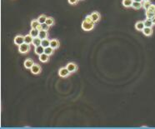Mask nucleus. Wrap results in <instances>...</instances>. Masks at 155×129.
I'll return each instance as SVG.
<instances>
[{
  "label": "nucleus",
  "mask_w": 155,
  "mask_h": 129,
  "mask_svg": "<svg viewBox=\"0 0 155 129\" xmlns=\"http://www.w3.org/2000/svg\"><path fill=\"white\" fill-rule=\"evenodd\" d=\"M95 22H87L86 20H83L82 22V29L86 32H89L91 30H93V28H94Z\"/></svg>",
  "instance_id": "nucleus-1"
},
{
  "label": "nucleus",
  "mask_w": 155,
  "mask_h": 129,
  "mask_svg": "<svg viewBox=\"0 0 155 129\" xmlns=\"http://www.w3.org/2000/svg\"><path fill=\"white\" fill-rule=\"evenodd\" d=\"M30 50H31L30 44H28V43H24L23 44L19 46V53L22 54H27L28 53H29Z\"/></svg>",
  "instance_id": "nucleus-2"
},
{
  "label": "nucleus",
  "mask_w": 155,
  "mask_h": 129,
  "mask_svg": "<svg viewBox=\"0 0 155 129\" xmlns=\"http://www.w3.org/2000/svg\"><path fill=\"white\" fill-rule=\"evenodd\" d=\"M70 74H71V72L68 71V69L66 67H61V68H59L58 70V76L60 77V78H68Z\"/></svg>",
  "instance_id": "nucleus-3"
},
{
  "label": "nucleus",
  "mask_w": 155,
  "mask_h": 129,
  "mask_svg": "<svg viewBox=\"0 0 155 129\" xmlns=\"http://www.w3.org/2000/svg\"><path fill=\"white\" fill-rule=\"evenodd\" d=\"M66 67L68 69V71H69L71 73H74V72H76L78 71V65L76 64L75 63H68L67 65H66Z\"/></svg>",
  "instance_id": "nucleus-4"
},
{
  "label": "nucleus",
  "mask_w": 155,
  "mask_h": 129,
  "mask_svg": "<svg viewBox=\"0 0 155 129\" xmlns=\"http://www.w3.org/2000/svg\"><path fill=\"white\" fill-rule=\"evenodd\" d=\"M30 71L33 74H35V75H38L41 72H42V67H40L39 64L38 63H34L33 66L30 68Z\"/></svg>",
  "instance_id": "nucleus-5"
},
{
  "label": "nucleus",
  "mask_w": 155,
  "mask_h": 129,
  "mask_svg": "<svg viewBox=\"0 0 155 129\" xmlns=\"http://www.w3.org/2000/svg\"><path fill=\"white\" fill-rule=\"evenodd\" d=\"M24 43V36L23 35H17L14 38V44L17 46L23 44Z\"/></svg>",
  "instance_id": "nucleus-6"
},
{
  "label": "nucleus",
  "mask_w": 155,
  "mask_h": 129,
  "mask_svg": "<svg viewBox=\"0 0 155 129\" xmlns=\"http://www.w3.org/2000/svg\"><path fill=\"white\" fill-rule=\"evenodd\" d=\"M90 15H91V17H92L93 22H95V23H96V22L100 21V19H101V15H100V13L99 12L95 11V12H93Z\"/></svg>",
  "instance_id": "nucleus-7"
},
{
  "label": "nucleus",
  "mask_w": 155,
  "mask_h": 129,
  "mask_svg": "<svg viewBox=\"0 0 155 129\" xmlns=\"http://www.w3.org/2000/svg\"><path fill=\"white\" fill-rule=\"evenodd\" d=\"M59 46H60V43H59L58 39H56V38H53V39L50 40V47H52L53 49H58Z\"/></svg>",
  "instance_id": "nucleus-8"
},
{
  "label": "nucleus",
  "mask_w": 155,
  "mask_h": 129,
  "mask_svg": "<svg viewBox=\"0 0 155 129\" xmlns=\"http://www.w3.org/2000/svg\"><path fill=\"white\" fill-rule=\"evenodd\" d=\"M24 67H25V68L30 69L31 67L33 66L34 62H33V59H31V58H27V59L24 61Z\"/></svg>",
  "instance_id": "nucleus-9"
},
{
  "label": "nucleus",
  "mask_w": 155,
  "mask_h": 129,
  "mask_svg": "<svg viewBox=\"0 0 155 129\" xmlns=\"http://www.w3.org/2000/svg\"><path fill=\"white\" fill-rule=\"evenodd\" d=\"M142 32L146 37H151V36L153 35V33H154L152 28H149V27H145Z\"/></svg>",
  "instance_id": "nucleus-10"
},
{
  "label": "nucleus",
  "mask_w": 155,
  "mask_h": 129,
  "mask_svg": "<svg viewBox=\"0 0 155 129\" xmlns=\"http://www.w3.org/2000/svg\"><path fill=\"white\" fill-rule=\"evenodd\" d=\"M144 28H145V25H144V22H143V21H138L135 23V29L136 30L142 32Z\"/></svg>",
  "instance_id": "nucleus-11"
},
{
  "label": "nucleus",
  "mask_w": 155,
  "mask_h": 129,
  "mask_svg": "<svg viewBox=\"0 0 155 129\" xmlns=\"http://www.w3.org/2000/svg\"><path fill=\"white\" fill-rule=\"evenodd\" d=\"M49 55H48L45 53H44L43 54H41L39 55V61L41 63H46L49 61Z\"/></svg>",
  "instance_id": "nucleus-12"
},
{
  "label": "nucleus",
  "mask_w": 155,
  "mask_h": 129,
  "mask_svg": "<svg viewBox=\"0 0 155 129\" xmlns=\"http://www.w3.org/2000/svg\"><path fill=\"white\" fill-rule=\"evenodd\" d=\"M44 50H45V47H43L42 45H40V46L35 47V48H34V53H35V54L39 56L44 53Z\"/></svg>",
  "instance_id": "nucleus-13"
},
{
  "label": "nucleus",
  "mask_w": 155,
  "mask_h": 129,
  "mask_svg": "<svg viewBox=\"0 0 155 129\" xmlns=\"http://www.w3.org/2000/svg\"><path fill=\"white\" fill-rule=\"evenodd\" d=\"M133 3V0H123L122 1L123 6L126 8H130V7H132Z\"/></svg>",
  "instance_id": "nucleus-14"
},
{
  "label": "nucleus",
  "mask_w": 155,
  "mask_h": 129,
  "mask_svg": "<svg viewBox=\"0 0 155 129\" xmlns=\"http://www.w3.org/2000/svg\"><path fill=\"white\" fill-rule=\"evenodd\" d=\"M142 7H143L142 2H136V1H133V4H132V8H133V9H136V10L140 9V8H142Z\"/></svg>",
  "instance_id": "nucleus-15"
},
{
  "label": "nucleus",
  "mask_w": 155,
  "mask_h": 129,
  "mask_svg": "<svg viewBox=\"0 0 155 129\" xmlns=\"http://www.w3.org/2000/svg\"><path fill=\"white\" fill-rule=\"evenodd\" d=\"M41 43H42V39H41L39 37L33 38V43H32V44H33L34 47L40 46Z\"/></svg>",
  "instance_id": "nucleus-16"
},
{
  "label": "nucleus",
  "mask_w": 155,
  "mask_h": 129,
  "mask_svg": "<svg viewBox=\"0 0 155 129\" xmlns=\"http://www.w3.org/2000/svg\"><path fill=\"white\" fill-rule=\"evenodd\" d=\"M40 24L41 23L38 22V19H33V20H32V22H31V28L34 29H38V27L40 26Z\"/></svg>",
  "instance_id": "nucleus-17"
},
{
  "label": "nucleus",
  "mask_w": 155,
  "mask_h": 129,
  "mask_svg": "<svg viewBox=\"0 0 155 129\" xmlns=\"http://www.w3.org/2000/svg\"><path fill=\"white\" fill-rule=\"evenodd\" d=\"M38 37H39L42 40L45 39V38H48V37H49V33H48V31H45V30L39 31V34H38Z\"/></svg>",
  "instance_id": "nucleus-18"
},
{
  "label": "nucleus",
  "mask_w": 155,
  "mask_h": 129,
  "mask_svg": "<svg viewBox=\"0 0 155 129\" xmlns=\"http://www.w3.org/2000/svg\"><path fill=\"white\" fill-rule=\"evenodd\" d=\"M33 40V38L32 37L30 34H27V35L24 36V43H26L32 44Z\"/></svg>",
  "instance_id": "nucleus-19"
},
{
  "label": "nucleus",
  "mask_w": 155,
  "mask_h": 129,
  "mask_svg": "<svg viewBox=\"0 0 155 129\" xmlns=\"http://www.w3.org/2000/svg\"><path fill=\"white\" fill-rule=\"evenodd\" d=\"M29 34H30L33 38H37V37H38V34H39V30H38V29L32 28L31 31L29 32Z\"/></svg>",
  "instance_id": "nucleus-20"
},
{
  "label": "nucleus",
  "mask_w": 155,
  "mask_h": 129,
  "mask_svg": "<svg viewBox=\"0 0 155 129\" xmlns=\"http://www.w3.org/2000/svg\"><path fill=\"white\" fill-rule=\"evenodd\" d=\"M54 51H55V49H53L52 47H45V50H44V53L48 54V55H49V56H51V55H53V53H54Z\"/></svg>",
  "instance_id": "nucleus-21"
},
{
  "label": "nucleus",
  "mask_w": 155,
  "mask_h": 129,
  "mask_svg": "<svg viewBox=\"0 0 155 129\" xmlns=\"http://www.w3.org/2000/svg\"><path fill=\"white\" fill-rule=\"evenodd\" d=\"M50 28L49 25H48L46 22H44V23H41L40 26L38 27V30L41 31V30H45V31H49V29Z\"/></svg>",
  "instance_id": "nucleus-22"
},
{
  "label": "nucleus",
  "mask_w": 155,
  "mask_h": 129,
  "mask_svg": "<svg viewBox=\"0 0 155 129\" xmlns=\"http://www.w3.org/2000/svg\"><path fill=\"white\" fill-rule=\"evenodd\" d=\"M44 47H48L50 46V39L49 38H45V39L42 40V43H41Z\"/></svg>",
  "instance_id": "nucleus-23"
},
{
  "label": "nucleus",
  "mask_w": 155,
  "mask_h": 129,
  "mask_svg": "<svg viewBox=\"0 0 155 129\" xmlns=\"http://www.w3.org/2000/svg\"><path fill=\"white\" fill-rule=\"evenodd\" d=\"M143 22H144L145 27H149V28H152V27L154 26V23H153L152 19H146L144 21H143Z\"/></svg>",
  "instance_id": "nucleus-24"
},
{
  "label": "nucleus",
  "mask_w": 155,
  "mask_h": 129,
  "mask_svg": "<svg viewBox=\"0 0 155 129\" xmlns=\"http://www.w3.org/2000/svg\"><path fill=\"white\" fill-rule=\"evenodd\" d=\"M48 19V17L45 14H42L40 15L39 17L38 18V22H40V23H44V22H46V20Z\"/></svg>",
  "instance_id": "nucleus-25"
},
{
  "label": "nucleus",
  "mask_w": 155,
  "mask_h": 129,
  "mask_svg": "<svg viewBox=\"0 0 155 129\" xmlns=\"http://www.w3.org/2000/svg\"><path fill=\"white\" fill-rule=\"evenodd\" d=\"M46 23L48 24V25H49L50 27L54 25V23H55V21H54L53 18L52 17H48V19L46 20Z\"/></svg>",
  "instance_id": "nucleus-26"
},
{
  "label": "nucleus",
  "mask_w": 155,
  "mask_h": 129,
  "mask_svg": "<svg viewBox=\"0 0 155 129\" xmlns=\"http://www.w3.org/2000/svg\"><path fill=\"white\" fill-rule=\"evenodd\" d=\"M151 3H150V1H143V8H144V9L147 11L148 10V8H149V6L151 5Z\"/></svg>",
  "instance_id": "nucleus-27"
},
{
  "label": "nucleus",
  "mask_w": 155,
  "mask_h": 129,
  "mask_svg": "<svg viewBox=\"0 0 155 129\" xmlns=\"http://www.w3.org/2000/svg\"><path fill=\"white\" fill-rule=\"evenodd\" d=\"M147 12L154 13V12H155V4H151V5L149 6V8H148Z\"/></svg>",
  "instance_id": "nucleus-28"
},
{
  "label": "nucleus",
  "mask_w": 155,
  "mask_h": 129,
  "mask_svg": "<svg viewBox=\"0 0 155 129\" xmlns=\"http://www.w3.org/2000/svg\"><path fill=\"white\" fill-rule=\"evenodd\" d=\"M146 17H147V19H152L154 17V13H150V12H147V11H146Z\"/></svg>",
  "instance_id": "nucleus-29"
},
{
  "label": "nucleus",
  "mask_w": 155,
  "mask_h": 129,
  "mask_svg": "<svg viewBox=\"0 0 155 129\" xmlns=\"http://www.w3.org/2000/svg\"><path fill=\"white\" fill-rule=\"evenodd\" d=\"M78 1L79 0H68V3L71 4V5H76L78 3Z\"/></svg>",
  "instance_id": "nucleus-30"
},
{
  "label": "nucleus",
  "mask_w": 155,
  "mask_h": 129,
  "mask_svg": "<svg viewBox=\"0 0 155 129\" xmlns=\"http://www.w3.org/2000/svg\"><path fill=\"white\" fill-rule=\"evenodd\" d=\"M84 20H86L87 22H93V19H92V17H91V15H87L85 17V19H84Z\"/></svg>",
  "instance_id": "nucleus-31"
},
{
  "label": "nucleus",
  "mask_w": 155,
  "mask_h": 129,
  "mask_svg": "<svg viewBox=\"0 0 155 129\" xmlns=\"http://www.w3.org/2000/svg\"><path fill=\"white\" fill-rule=\"evenodd\" d=\"M152 21H153V23H154V25H155V16L152 19Z\"/></svg>",
  "instance_id": "nucleus-32"
},
{
  "label": "nucleus",
  "mask_w": 155,
  "mask_h": 129,
  "mask_svg": "<svg viewBox=\"0 0 155 129\" xmlns=\"http://www.w3.org/2000/svg\"><path fill=\"white\" fill-rule=\"evenodd\" d=\"M133 1H136V2H143V0H133Z\"/></svg>",
  "instance_id": "nucleus-33"
},
{
  "label": "nucleus",
  "mask_w": 155,
  "mask_h": 129,
  "mask_svg": "<svg viewBox=\"0 0 155 129\" xmlns=\"http://www.w3.org/2000/svg\"><path fill=\"white\" fill-rule=\"evenodd\" d=\"M143 1H150V0H143Z\"/></svg>",
  "instance_id": "nucleus-34"
},
{
  "label": "nucleus",
  "mask_w": 155,
  "mask_h": 129,
  "mask_svg": "<svg viewBox=\"0 0 155 129\" xmlns=\"http://www.w3.org/2000/svg\"><path fill=\"white\" fill-rule=\"evenodd\" d=\"M154 16H155V12H154Z\"/></svg>",
  "instance_id": "nucleus-35"
}]
</instances>
